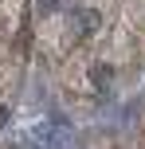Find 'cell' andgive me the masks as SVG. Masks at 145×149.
<instances>
[{"label": "cell", "instance_id": "obj_2", "mask_svg": "<svg viewBox=\"0 0 145 149\" xmlns=\"http://www.w3.org/2000/svg\"><path fill=\"white\" fill-rule=\"evenodd\" d=\"M110 79H114V71H110L106 63H94L90 67V82L94 86H110Z\"/></svg>", "mask_w": 145, "mask_h": 149}, {"label": "cell", "instance_id": "obj_4", "mask_svg": "<svg viewBox=\"0 0 145 149\" xmlns=\"http://www.w3.org/2000/svg\"><path fill=\"white\" fill-rule=\"evenodd\" d=\"M4 122H8V110H4V106H0V126H4Z\"/></svg>", "mask_w": 145, "mask_h": 149}, {"label": "cell", "instance_id": "obj_1", "mask_svg": "<svg viewBox=\"0 0 145 149\" xmlns=\"http://www.w3.org/2000/svg\"><path fill=\"white\" fill-rule=\"evenodd\" d=\"M75 28L83 31V36H94V31H98V12H90V8L78 12V16H75Z\"/></svg>", "mask_w": 145, "mask_h": 149}, {"label": "cell", "instance_id": "obj_3", "mask_svg": "<svg viewBox=\"0 0 145 149\" xmlns=\"http://www.w3.org/2000/svg\"><path fill=\"white\" fill-rule=\"evenodd\" d=\"M59 8V0H39V12H55Z\"/></svg>", "mask_w": 145, "mask_h": 149}]
</instances>
